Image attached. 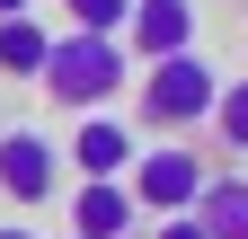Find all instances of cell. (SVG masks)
<instances>
[{"label":"cell","mask_w":248,"mask_h":239,"mask_svg":"<svg viewBox=\"0 0 248 239\" xmlns=\"http://www.w3.org/2000/svg\"><path fill=\"white\" fill-rule=\"evenodd\" d=\"M45 98L62 115H107V98H124L133 89V53H124L115 36H80V27H62L53 53H45Z\"/></svg>","instance_id":"cell-1"},{"label":"cell","mask_w":248,"mask_h":239,"mask_svg":"<svg viewBox=\"0 0 248 239\" xmlns=\"http://www.w3.org/2000/svg\"><path fill=\"white\" fill-rule=\"evenodd\" d=\"M213 98H222V62H213L204 45L133 71V115H142L151 133H186V124H204V115H213Z\"/></svg>","instance_id":"cell-2"},{"label":"cell","mask_w":248,"mask_h":239,"mask_svg":"<svg viewBox=\"0 0 248 239\" xmlns=\"http://www.w3.org/2000/svg\"><path fill=\"white\" fill-rule=\"evenodd\" d=\"M204 151L195 142H142L133 168H124V195H133V213H195V195H204Z\"/></svg>","instance_id":"cell-3"},{"label":"cell","mask_w":248,"mask_h":239,"mask_svg":"<svg viewBox=\"0 0 248 239\" xmlns=\"http://www.w3.org/2000/svg\"><path fill=\"white\" fill-rule=\"evenodd\" d=\"M53 186H62V142L27 115L0 124V195L18 204V222H27V204H53Z\"/></svg>","instance_id":"cell-4"},{"label":"cell","mask_w":248,"mask_h":239,"mask_svg":"<svg viewBox=\"0 0 248 239\" xmlns=\"http://www.w3.org/2000/svg\"><path fill=\"white\" fill-rule=\"evenodd\" d=\"M195 0H133V18H124V53L142 62H169V53H195Z\"/></svg>","instance_id":"cell-5"},{"label":"cell","mask_w":248,"mask_h":239,"mask_svg":"<svg viewBox=\"0 0 248 239\" xmlns=\"http://www.w3.org/2000/svg\"><path fill=\"white\" fill-rule=\"evenodd\" d=\"M133 151H142V133L115 124V115H80L71 142H62V160H71L80 177H124V168H133Z\"/></svg>","instance_id":"cell-6"},{"label":"cell","mask_w":248,"mask_h":239,"mask_svg":"<svg viewBox=\"0 0 248 239\" xmlns=\"http://www.w3.org/2000/svg\"><path fill=\"white\" fill-rule=\"evenodd\" d=\"M142 213L133 195H124V177H80L71 186V239H124Z\"/></svg>","instance_id":"cell-7"},{"label":"cell","mask_w":248,"mask_h":239,"mask_svg":"<svg viewBox=\"0 0 248 239\" xmlns=\"http://www.w3.org/2000/svg\"><path fill=\"white\" fill-rule=\"evenodd\" d=\"M195 222H204V239H248V168H213L204 177Z\"/></svg>","instance_id":"cell-8"},{"label":"cell","mask_w":248,"mask_h":239,"mask_svg":"<svg viewBox=\"0 0 248 239\" xmlns=\"http://www.w3.org/2000/svg\"><path fill=\"white\" fill-rule=\"evenodd\" d=\"M45 53H53V27L27 9V18H0V80H45Z\"/></svg>","instance_id":"cell-9"},{"label":"cell","mask_w":248,"mask_h":239,"mask_svg":"<svg viewBox=\"0 0 248 239\" xmlns=\"http://www.w3.org/2000/svg\"><path fill=\"white\" fill-rule=\"evenodd\" d=\"M204 124H213V142H222L231 160H248V71H231V80H222V98H213Z\"/></svg>","instance_id":"cell-10"},{"label":"cell","mask_w":248,"mask_h":239,"mask_svg":"<svg viewBox=\"0 0 248 239\" xmlns=\"http://www.w3.org/2000/svg\"><path fill=\"white\" fill-rule=\"evenodd\" d=\"M62 18H71L80 36H115V45H124V18H133V0H62Z\"/></svg>","instance_id":"cell-11"},{"label":"cell","mask_w":248,"mask_h":239,"mask_svg":"<svg viewBox=\"0 0 248 239\" xmlns=\"http://www.w3.org/2000/svg\"><path fill=\"white\" fill-rule=\"evenodd\" d=\"M151 239H204V222L195 213H169V222H151Z\"/></svg>","instance_id":"cell-12"},{"label":"cell","mask_w":248,"mask_h":239,"mask_svg":"<svg viewBox=\"0 0 248 239\" xmlns=\"http://www.w3.org/2000/svg\"><path fill=\"white\" fill-rule=\"evenodd\" d=\"M27 9H36V0H0V18H27Z\"/></svg>","instance_id":"cell-13"},{"label":"cell","mask_w":248,"mask_h":239,"mask_svg":"<svg viewBox=\"0 0 248 239\" xmlns=\"http://www.w3.org/2000/svg\"><path fill=\"white\" fill-rule=\"evenodd\" d=\"M0 239H36V230H27V222H0Z\"/></svg>","instance_id":"cell-14"}]
</instances>
